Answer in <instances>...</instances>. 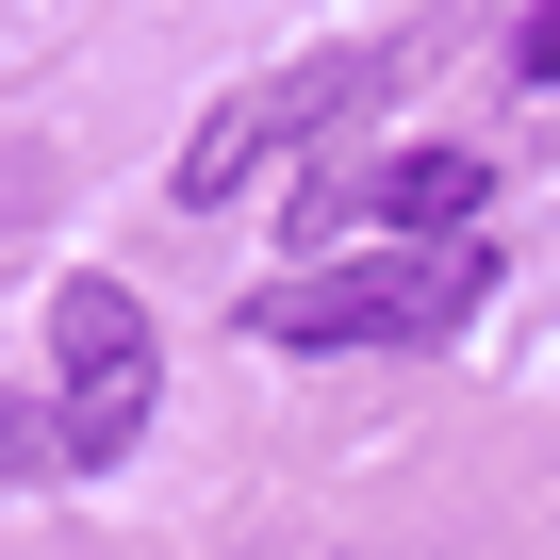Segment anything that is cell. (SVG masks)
I'll return each instance as SVG.
<instances>
[{
    "instance_id": "cell-4",
    "label": "cell",
    "mask_w": 560,
    "mask_h": 560,
    "mask_svg": "<svg viewBox=\"0 0 560 560\" xmlns=\"http://www.w3.org/2000/svg\"><path fill=\"white\" fill-rule=\"evenodd\" d=\"M0 478H67V412L50 396H0Z\"/></svg>"
},
{
    "instance_id": "cell-1",
    "label": "cell",
    "mask_w": 560,
    "mask_h": 560,
    "mask_svg": "<svg viewBox=\"0 0 560 560\" xmlns=\"http://www.w3.org/2000/svg\"><path fill=\"white\" fill-rule=\"evenodd\" d=\"M478 298H494V264H478V231H462V247L298 264L280 298H247V330H264V347H462V330H478Z\"/></svg>"
},
{
    "instance_id": "cell-3",
    "label": "cell",
    "mask_w": 560,
    "mask_h": 560,
    "mask_svg": "<svg viewBox=\"0 0 560 560\" xmlns=\"http://www.w3.org/2000/svg\"><path fill=\"white\" fill-rule=\"evenodd\" d=\"M50 412H67V478H116L165 412V347H149V298L132 280H50Z\"/></svg>"
},
{
    "instance_id": "cell-2",
    "label": "cell",
    "mask_w": 560,
    "mask_h": 560,
    "mask_svg": "<svg viewBox=\"0 0 560 560\" xmlns=\"http://www.w3.org/2000/svg\"><path fill=\"white\" fill-rule=\"evenodd\" d=\"M412 83V34H347V50H314V67H264V83H231L214 116H198V149H182V214H214V198H247L280 149H330L347 116H380Z\"/></svg>"
},
{
    "instance_id": "cell-5",
    "label": "cell",
    "mask_w": 560,
    "mask_h": 560,
    "mask_svg": "<svg viewBox=\"0 0 560 560\" xmlns=\"http://www.w3.org/2000/svg\"><path fill=\"white\" fill-rule=\"evenodd\" d=\"M511 83H560V0H544V18H511Z\"/></svg>"
}]
</instances>
